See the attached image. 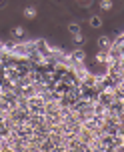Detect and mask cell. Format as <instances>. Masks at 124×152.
I'll list each match as a JSON object with an SVG mask.
<instances>
[{
    "mask_svg": "<svg viewBox=\"0 0 124 152\" xmlns=\"http://www.w3.org/2000/svg\"><path fill=\"white\" fill-rule=\"evenodd\" d=\"M12 34H14L16 38H20V36H24V28H22V26H16L14 30H12Z\"/></svg>",
    "mask_w": 124,
    "mask_h": 152,
    "instance_id": "ba28073f",
    "label": "cell"
},
{
    "mask_svg": "<svg viewBox=\"0 0 124 152\" xmlns=\"http://www.w3.org/2000/svg\"><path fill=\"white\" fill-rule=\"evenodd\" d=\"M36 14H38V10H36V6H26V8H24V18H28V20H32V18H36Z\"/></svg>",
    "mask_w": 124,
    "mask_h": 152,
    "instance_id": "6da1fadb",
    "label": "cell"
},
{
    "mask_svg": "<svg viewBox=\"0 0 124 152\" xmlns=\"http://www.w3.org/2000/svg\"><path fill=\"white\" fill-rule=\"evenodd\" d=\"M68 32L70 34H78V32H80V24L78 22H70L68 24Z\"/></svg>",
    "mask_w": 124,
    "mask_h": 152,
    "instance_id": "277c9868",
    "label": "cell"
},
{
    "mask_svg": "<svg viewBox=\"0 0 124 152\" xmlns=\"http://www.w3.org/2000/svg\"><path fill=\"white\" fill-rule=\"evenodd\" d=\"M96 60H98V62H106V60H108V54H106V50H100V52L96 54Z\"/></svg>",
    "mask_w": 124,
    "mask_h": 152,
    "instance_id": "5b68a950",
    "label": "cell"
},
{
    "mask_svg": "<svg viewBox=\"0 0 124 152\" xmlns=\"http://www.w3.org/2000/svg\"><path fill=\"white\" fill-rule=\"evenodd\" d=\"M98 48H100V50H108L110 48V38L108 36H100L98 38Z\"/></svg>",
    "mask_w": 124,
    "mask_h": 152,
    "instance_id": "3957f363",
    "label": "cell"
},
{
    "mask_svg": "<svg viewBox=\"0 0 124 152\" xmlns=\"http://www.w3.org/2000/svg\"><path fill=\"white\" fill-rule=\"evenodd\" d=\"M88 22H90V26H92V28H102V18L98 14H94V16H90V18H88Z\"/></svg>",
    "mask_w": 124,
    "mask_h": 152,
    "instance_id": "7a4b0ae2",
    "label": "cell"
},
{
    "mask_svg": "<svg viewBox=\"0 0 124 152\" xmlns=\"http://www.w3.org/2000/svg\"><path fill=\"white\" fill-rule=\"evenodd\" d=\"M78 2H86V0H78Z\"/></svg>",
    "mask_w": 124,
    "mask_h": 152,
    "instance_id": "30bf717a",
    "label": "cell"
},
{
    "mask_svg": "<svg viewBox=\"0 0 124 152\" xmlns=\"http://www.w3.org/2000/svg\"><path fill=\"white\" fill-rule=\"evenodd\" d=\"M74 58H76L78 62H82V60H84V52H82V50H78V52H74Z\"/></svg>",
    "mask_w": 124,
    "mask_h": 152,
    "instance_id": "9c48e42d",
    "label": "cell"
},
{
    "mask_svg": "<svg viewBox=\"0 0 124 152\" xmlns=\"http://www.w3.org/2000/svg\"><path fill=\"white\" fill-rule=\"evenodd\" d=\"M72 38H74V42H76V44H84V34H82V32L72 34Z\"/></svg>",
    "mask_w": 124,
    "mask_h": 152,
    "instance_id": "8992f818",
    "label": "cell"
},
{
    "mask_svg": "<svg viewBox=\"0 0 124 152\" xmlns=\"http://www.w3.org/2000/svg\"><path fill=\"white\" fill-rule=\"evenodd\" d=\"M100 8L102 10H110L112 8V0H100Z\"/></svg>",
    "mask_w": 124,
    "mask_h": 152,
    "instance_id": "52a82bcc",
    "label": "cell"
}]
</instances>
